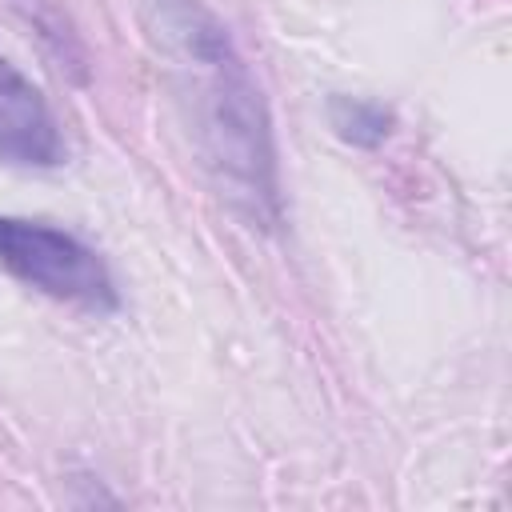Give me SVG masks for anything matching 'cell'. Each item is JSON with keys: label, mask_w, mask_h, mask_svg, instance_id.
<instances>
[{"label": "cell", "mask_w": 512, "mask_h": 512, "mask_svg": "<svg viewBox=\"0 0 512 512\" xmlns=\"http://www.w3.org/2000/svg\"><path fill=\"white\" fill-rule=\"evenodd\" d=\"M0 160L16 168L64 164V136L44 92L0 56Z\"/></svg>", "instance_id": "obj_3"}, {"label": "cell", "mask_w": 512, "mask_h": 512, "mask_svg": "<svg viewBox=\"0 0 512 512\" xmlns=\"http://www.w3.org/2000/svg\"><path fill=\"white\" fill-rule=\"evenodd\" d=\"M0 268L24 288L84 312H116L120 292L96 248L80 236L24 216H0Z\"/></svg>", "instance_id": "obj_2"}, {"label": "cell", "mask_w": 512, "mask_h": 512, "mask_svg": "<svg viewBox=\"0 0 512 512\" xmlns=\"http://www.w3.org/2000/svg\"><path fill=\"white\" fill-rule=\"evenodd\" d=\"M328 124L332 132L352 144V148H380L392 128H396V116L392 108L376 104V100H364V96H332L328 100Z\"/></svg>", "instance_id": "obj_4"}, {"label": "cell", "mask_w": 512, "mask_h": 512, "mask_svg": "<svg viewBox=\"0 0 512 512\" xmlns=\"http://www.w3.org/2000/svg\"><path fill=\"white\" fill-rule=\"evenodd\" d=\"M140 24L216 196L252 232L284 220L280 156L264 92L204 0H140Z\"/></svg>", "instance_id": "obj_1"}]
</instances>
